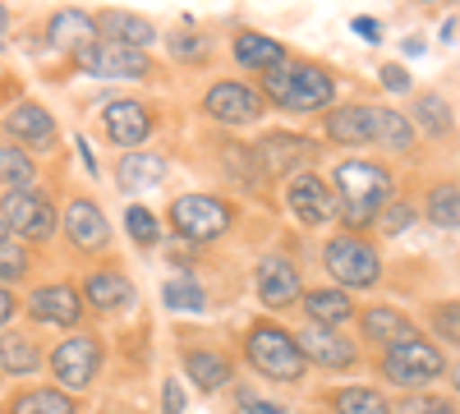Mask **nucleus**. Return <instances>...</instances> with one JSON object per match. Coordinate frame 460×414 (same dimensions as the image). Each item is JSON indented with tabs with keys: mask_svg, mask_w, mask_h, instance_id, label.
<instances>
[{
	"mask_svg": "<svg viewBox=\"0 0 460 414\" xmlns=\"http://www.w3.org/2000/svg\"><path fill=\"white\" fill-rule=\"evenodd\" d=\"M392 175L373 162H341L336 166V203L345 225H368L392 207Z\"/></svg>",
	"mask_w": 460,
	"mask_h": 414,
	"instance_id": "f257e3e1",
	"label": "nucleus"
},
{
	"mask_svg": "<svg viewBox=\"0 0 460 414\" xmlns=\"http://www.w3.org/2000/svg\"><path fill=\"white\" fill-rule=\"evenodd\" d=\"M244 355L249 364L262 373V378L272 383H299L304 368H309V359H304L295 331L277 327V322H253L249 327V341H244Z\"/></svg>",
	"mask_w": 460,
	"mask_h": 414,
	"instance_id": "f03ea898",
	"label": "nucleus"
},
{
	"mask_svg": "<svg viewBox=\"0 0 460 414\" xmlns=\"http://www.w3.org/2000/svg\"><path fill=\"white\" fill-rule=\"evenodd\" d=\"M262 92L286 110H327L336 97V84L323 65H281L262 79Z\"/></svg>",
	"mask_w": 460,
	"mask_h": 414,
	"instance_id": "7ed1b4c3",
	"label": "nucleus"
},
{
	"mask_svg": "<svg viewBox=\"0 0 460 414\" xmlns=\"http://www.w3.org/2000/svg\"><path fill=\"white\" fill-rule=\"evenodd\" d=\"M171 225L189 244H208V240H221L235 225V207L217 194H184L171 203Z\"/></svg>",
	"mask_w": 460,
	"mask_h": 414,
	"instance_id": "20e7f679",
	"label": "nucleus"
},
{
	"mask_svg": "<svg viewBox=\"0 0 460 414\" xmlns=\"http://www.w3.org/2000/svg\"><path fill=\"white\" fill-rule=\"evenodd\" d=\"M382 373H387V383H396V387H429L447 373V359L433 341L414 336V341H401L392 350H382Z\"/></svg>",
	"mask_w": 460,
	"mask_h": 414,
	"instance_id": "39448f33",
	"label": "nucleus"
},
{
	"mask_svg": "<svg viewBox=\"0 0 460 414\" xmlns=\"http://www.w3.org/2000/svg\"><path fill=\"white\" fill-rule=\"evenodd\" d=\"M323 262L327 272L345 286V290H364L382 277V262H377V249L364 240V235H332L327 249H323Z\"/></svg>",
	"mask_w": 460,
	"mask_h": 414,
	"instance_id": "423d86ee",
	"label": "nucleus"
},
{
	"mask_svg": "<svg viewBox=\"0 0 460 414\" xmlns=\"http://www.w3.org/2000/svg\"><path fill=\"white\" fill-rule=\"evenodd\" d=\"M51 373H56L60 392L93 387L97 373H102V341H97V336H88V331L65 336V341L56 346V355H51Z\"/></svg>",
	"mask_w": 460,
	"mask_h": 414,
	"instance_id": "0eeeda50",
	"label": "nucleus"
},
{
	"mask_svg": "<svg viewBox=\"0 0 460 414\" xmlns=\"http://www.w3.org/2000/svg\"><path fill=\"white\" fill-rule=\"evenodd\" d=\"M0 216H5V225L19 240H51L56 225H60L51 198L37 189V184H28V189H10L5 203H0Z\"/></svg>",
	"mask_w": 460,
	"mask_h": 414,
	"instance_id": "6e6552de",
	"label": "nucleus"
},
{
	"mask_svg": "<svg viewBox=\"0 0 460 414\" xmlns=\"http://www.w3.org/2000/svg\"><path fill=\"white\" fill-rule=\"evenodd\" d=\"M286 203L290 212L304 221V225H332L341 216V203H336V189L327 180H318L314 171H299L286 189Z\"/></svg>",
	"mask_w": 460,
	"mask_h": 414,
	"instance_id": "1a4fd4ad",
	"label": "nucleus"
},
{
	"mask_svg": "<svg viewBox=\"0 0 460 414\" xmlns=\"http://www.w3.org/2000/svg\"><path fill=\"white\" fill-rule=\"evenodd\" d=\"M74 60H79V69H88L93 79H147L152 74L147 51H129V47H115V42H93Z\"/></svg>",
	"mask_w": 460,
	"mask_h": 414,
	"instance_id": "9d476101",
	"label": "nucleus"
},
{
	"mask_svg": "<svg viewBox=\"0 0 460 414\" xmlns=\"http://www.w3.org/2000/svg\"><path fill=\"white\" fill-rule=\"evenodd\" d=\"M203 106H208V116L221 120V125H253V120H262V92L249 88V84H235V79L212 84Z\"/></svg>",
	"mask_w": 460,
	"mask_h": 414,
	"instance_id": "9b49d317",
	"label": "nucleus"
},
{
	"mask_svg": "<svg viewBox=\"0 0 460 414\" xmlns=\"http://www.w3.org/2000/svg\"><path fill=\"white\" fill-rule=\"evenodd\" d=\"M253 286H258V299H262L267 309H290V304H299V299H304V281L295 272V262L290 258H277V253L258 262Z\"/></svg>",
	"mask_w": 460,
	"mask_h": 414,
	"instance_id": "f8f14e48",
	"label": "nucleus"
},
{
	"mask_svg": "<svg viewBox=\"0 0 460 414\" xmlns=\"http://www.w3.org/2000/svg\"><path fill=\"white\" fill-rule=\"evenodd\" d=\"M314 153H318V147H314L309 138H304V134H286V129L267 134V138L253 147V157H258V166H262L267 175H290V171H299V166H309Z\"/></svg>",
	"mask_w": 460,
	"mask_h": 414,
	"instance_id": "ddd939ff",
	"label": "nucleus"
},
{
	"mask_svg": "<svg viewBox=\"0 0 460 414\" xmlns=\"http://www.w3.org/2000/svg\"><path fill=\"white\" fill-rule=\"evenodd\" d=\"M295 341H299L304 359H314L318 368H350V364L359 359L355 341H350V336H341L336 327H318V322H309L304 331H295Z\"/></svg>",
	"mask_w": 460,
	"mask_h": 414,
	"instance_id": "4468645a",
	"label": "nucleus"
},
{
	"mask_svg": "<svg viewBox=\"0 0 460 414\" xmlns=\"http://www.w3.org/2000/svg\"><path fill=\"white\" fill-rule=\"evenodd\" d=\"M102 125H106V134H111V143L115 147H125V153H134V147L152 134V110L143 106V101H129V97H120V101H106V110H102Z\"/></svg>",
	"mask_w": 460,
	"mask_h": 414,
	"instance_id": "2eb2a0df",
	"label": "nucleus"
},
{
	"mask_svg": "<svg viewBox=\"0 0 460 414\" xmlns=\"http://www.w3.org/2000/svg\"><path fill=\"white\" fill-rule=\"evenodd\" d=\"M28 313H32L37 322H47V327H74V322L84 318V299H79V290L65 286V281L37 286V290L28 295Z\"/></svg>",
	"mask_w": 460,
	"mask_h": 414,
	"instance_id": "dca6fc26",
	"label": "nucleus"
},
{
	"mask_svg": "<svg viewBox=\"0 0 460 414\" xmlns=\"http://www.w3.org/2000/svg\"><path fill=\"white\" fill-rule=\"evenodd\" d=\"M65 235L74 240V249H84V253H102L111 244V225H106V212L88 198H74L65 207Z\"/></svg>",
	"mask_w": 460,
	"mask_h": 414,
	"instance_id": "f3484780",
	"label": "nucleus"
},
{
	"mask_svg": "<svg viewBox=\"0 0 460 414\" xmlns=\"http://www.w3.org/2000/svg\"><path fill=\"white\" fill-rule=\"evenodd\" d=\"M327 134L332 143L341 147H364L377 138V106L368 101H355V106H336L332 116H327Z\"/></svg>",
	"mask_w": 460,
	"mask_h": 414,
	"instance_id": "a211bd4d",
	"label": "nucleus"
},
{
	"mask_svg": "<svg viewBox=\"0 0 460 414\" xmlns=\"http://www.w3.org/2000/svg\"><path fill=\"white\" fill-rule=\"evenodd\" d=\"M10 134L19 143H28L32 153H51V143H56V116L47 106H37V101H19L10 116H5Z\"/></svg>",
	"mask_w": 460,
	"mask_h": 414,
	"instance_id": "6ab92c4d",
	"label": "nucleus"
},
{
	"mask_svg": "<svg viewBox=\"0 0 460 414\" xmlns=\"http://www.w3.org/2000/svg\"><path fill=\"white\" fill-rule=\"evenodd\" d=\"M84 304H93V309H102V313H120V309L134 304V281L120 277V272H111V268L88 272V281H84Z\"/></svg>",
	"mask_w": 460,
	"mask_h": 414,
	"instance_id": "aec40b11",
	"label": "nucleus"
},
{
	"mask_svg": "<svg viewBox=\"0 0 460 414\" xmlns=\"http://www.w3.org/2000/svg\"><path fill=\"white\" fill-rule=\"evenodd\" d=\"M359 331H364V341H373V346H382V350H392V346H401V341H414V322L401 313V309H387V304H377V309H368L364 318H359Z\"/></svg>",
	"mask_w": 460,
	"mask_h": 414,
	"instance_id": "412c9836",
	"label": "nucleus"
},
{
	"mask_svg": "<svg viewBox=\"0 0 460 414\" xmlns=\"http://www.w3.org/2000/svg\"><path fill=\"white\" fill-rule=\"evenodd\" d=\"M47 37H51V47L79 56L84 47H93V42H97V19H93V14H84V10H56V14H51V23H47Z\"/></svg>",
	"mask_w": 460,
	"mask_h": 414,
	"instance_id": "4be33fe9",
	"label": "nucleus"
},
{
	"mask_svg": "<svg viewBox=\"0 0 460 414\" xmlns=\"http://www.w3.org/2000/svg\"><path fill=\"white\" fill-rule=\"evenodd\" d=\"M171 162L162 153H125L120 166H115V175H120V189L129 194H147V189H157V184L166 180Z\"/></svg>",
	"mask_w": 460,
	"mask_h": 414,
	"instance_id": "5701e85b",
	"label": "nucleus"
},
{
	"mask_svg": "<svg viewBox=\"0 0 460 414\" xmlns=\"http://www.w3.org/2000/svg\"><path fill=\"white\" fill-rule=\"evenodd\" d=\"M97 32H106V42L115 47H129V51H147L157 42V28H152L143 14H125V10H111L97 19Z\"/></svg>",
	"mask_w": 460,
	"mask_h": 414,
	"instance_id": "b1692460",
	"label": "nucleus"
},
{
	"mask_svg": "<svg viewBox=\"0 0 460 414\" xmlns=\"http://www.w3.org/2000/svg\"><path fill=\"white\" fill-rule=\"evenodd\" d=\"M184 373L194 378V387H199L203 396L230 387V378H235V368H230V359H226L221 350H189V355H184Z\"/></svg>",
	"mask_w": 460,
	"mask_h": 414,
	"instance_id": "393cba45",
	"label": "nucleus"
},
{
	"mask_svg": "<svg viewBox=\"0 0 460 414\" xmlns=\"http://www.w3.org/2000/svg\"><path fill=\"white\" fill-rule=\"evenodd\" d=\"M299 304H304V313H309V322H318V327H341V322L355 318L350 290H309Z\"/></svg>",
	"mask_w": 460,
	"mask_h": 414,
	"instance_id": "a878e982",
	"label": "nucleus"
},
{
	"mask_svg": "<svg viewBox=\"0 0 460 414\" xmlns=\"http://www.w3.org/2000/svg\"><path fill=\"white\" fill-rule=\"evenodd\" d=\"M230 56H235L244 69H267V74L286 65V47L272 42V37H262V32H240L235 47H230Z\"/></svg>",
	"mask_w": 460,
	"mask_h": 414,
	"instance_id": "bb28decb",
	"label": "nucleus"
},
{
	"mask_svg": "<svg viewBox=\"0 0 460 414\" xmlns=\"http://www.w3.org/2000/svg\"><path fill=\"white\" fill-rule=\"evenodd\" d=\"M0 368L14 373V378H32V373L42 368V350L32 346V336L5 331V336H0Z\"/></svg>",
	"mask_w": 460,
	"mask_h": 414,
	"instance_id": "cd10ccee",
	"label": "nucleus"
},
{
	"mask_svg": "<svg viewBox=\"0 0 460 414\" xmlns=\"http://www.w3.org/2000/svg\"><path fill=\"white\" fill-rule=\"evenodd\" d=\"M424 212H429V221L438 225V231H460V180L433 184V194H429Z\"/></svg>",
	"mask_w": 460,
	"mask_h": 414,
	"instance_id": "c85d7f7f",
	"label": "nucleus"
},
{
	"mask_svg": "<svg viewBox=\"0 0 460 414\" xmlns=\"http://www.w3.org/2000/svg\"><path fill=\"white\" fill-rule=\"evenodd\" d=\"M10 414H74V401L69 392H56V387H32L10 401Z\"/></svg>",
	"mask_w": 460,
	"mask_h": 414,
	"instance_id": "c756f323",
	"label": "nucleus"
},
{
	"mask_svg": "<svg viewBox=\"0 0 460 414\" xmlns=\"http://www.w3.org/2000/svg\"><path fill=\"white\" fill-rule=\"evenodd\" d=\"M332 410L336 414H396L387 405V396L373 392V387H336L332 392Z\"/></svg>",
	"mask_w": 460,
	"mask_h": 414,
	"instance_id": "7c9ffc66",
	"label": "nucleus"
},
{
	"mask_svg": "<svg viewBox=\"0 0 460 414\" xmlns=\"http://www.w3.org/2000/svg\"><path fill=\"white\" fill-rule=\"evenodd\" d=\"M373 143H382L387 153H410V147H414L410 116H401V110H392V106H377V138Z\"/></svg>",
	"mask_w": 460,
	"mask_h": 414,
	"instance_id": "2f4dec72",
	"label": "nucleus"
},
{
	"mask_svg": "<svg viewBox=\"0 0 460 414\" xmlns=\"http://www.w3.org/2000/svg\"><path fill=\"white\" fill-rule=\"evenodd\" d=\"M414 125L424 129L429 138H447L451 125H456V120H451V101L438 97V92H424V97L414 101Z\"/></svg>",
	"mask_w": 460,
	"mask_h": 414,
	"instance_id": "473e14b6",
	"label": "nucleus"
},
{
	"mask_svg": "<svg viewBox=\"0 0 460 414\" xmlns=\"http://www.w3.org/2000/svg\"><path fill=\"white\" fill-rule=\"evenodd\" d=\"M162 299H166V309L175 313H203L208 309V290L194 281V277H175L162 286Z\"/></svg>",
	"mask_w": 460,
	"mask_h": 414,
	"instance_id": "72a5a7b5",
	"label": "nucleus"
},
{
	"mask_svg": "<svg viewBox=\"0 0 460 414\" xmlns=\"http://www.w3.org/2000/svg\"><path fill=\"white\" fill-rule=\"evenodd\" d=\"M0 180H5L10 189H28L32 184V157L19 153V147H0Z\"/></svg>",
	"mask_w": 460,
	"mask_h": 414,
	"instance_id": "f704fd0d",
	"label": "nucleus"
},
{
	"mask_svg": "<svg viewBox=\"0 0 460 414\" xmlns=\"http://www.w3.org/2000/svg\"><path fill=\"white\" fill-rule=\"evenodd\" d=\"M28 268H32V262H28V249L23 244H14V240L0 244V286H5V281H23Z\"/></svg>",
	"mask_w": 460,
	"mask_h": 414,
	"instance_id": "c9c22d12",
	"label": "nucleus"
},
{
	"mask_svg": "<svg viewBox=\"0 0 460 414\" xmlns=\"http://www.w3.org/2000/svg\"><path fill=\"white\" fill-rule=\"evenodd\" d=\"M396 414H460L447 396H424V392H410L401 405H392Z\"/></svg>",
	"mask_w": 460,
	"mask_h": 414,
	"instance_id": "e433bc0d",
	"label": "nucleus"
},
{
	"mask_svg": "<svg viewBox=\"0 0 460 414\" xmlns=\"http://www.w3.org/2000/svg\"><path fill=\"white\" fill-rule=\"evenodd\" d=\"M125 231L138 244H157V216H152L147 207H125Z\"/></svg>",
	"mask_w": 460,
	"mask_h": 414,
	"instance_id": "4c0bfd02",
	"label": "nucleus"
},
{
	"mask_svg": "<svg viewBox=\"0 0 460 414\" xmlns=\"http://www.w3.org/2000/svg\"><path fill=\"white\" fill-rule=\"evenodd\" d=\"M433 327H438V336L460 346V299H447V304L433 309Z\"/></svg>",
	"mask_w": 460,
	"mask_h": 414,
	"instance_id": "58836bf2",
	"label": "nucleus"
},
{
	"mask_svg": "<svg viewBox=\"0 0 460 414\" xmlns=\"http://www.w3.org/2000/svg\"><path fill=\"white\" fill-rule=\"evenodd\" d=\"M235 414H290V410L277 405V401H262V396H253V392H240V396H235Z\"/></svg>",
	"mask_w": 460,
	"mask_h": 414,
	"instance_id": "ea45409f",
	"label": "nucleus"
},
{
	"mask_svg": "<svg viewBox=\"0 0 460 414\" xmlns=\"http://www.w3.org/2000/svg\"><path fill=\"white\" fill-rule=\"evenodd\" d=\"M410 221H414V207H405V203H392L387 212L377 216V225H382V231H387V235H401Z\"/></svg>",
	"mask_w": 460,
	"mask_h": 414,
	"instance_id": "a19ab883",
	"label": "nucleus"
},
{
	"mask_svg": "<svg viewBox=\"0 0 460 414\" xmlns=\"http://www.w3.org/2000/svg\"><path fill=\"white\" fill-rule=\"evenodd\" d=\"M171 51H175L180 60H203V56H208V42H199V37L180 32V37H171Z\"/></svg>",
	"mask_w": 460,
	"mask_h": 414,
	"instance_id": "79ce46f5",
	"label": "nucleus"
},
{
	"mask_svg": "<svg viewBox=\"0 0 460 414\" xmlns=\"http://www.w3.org/2000/svg\"><path fill=\"white\" fill-rule=\"evenodd\" d=\"M382 88H392V92H410V74L401 65H382Z\"/></svg>",
	"mask_w": 460,
	"mask_h": 414,
	"instance_id": "37998d69",
	"label": "nucleus"
},
{
	"mask_svg": "<svg viewBox=\"0 0 460 414\" xmlns=\"http://www.w3.org/2000/svg\"><path fill=\"white\" fill-rule=\"evenodd\" d=\"M180 410H184V392H180L175 378H166V387H162V414H180Z\"/></svg>",
	"mask_w": 460,
	"mask_h": 414,
	"instance_id": "c03bdc74",
	"label": "nucleus"
},
{
	"mask_svg": "<svg viewBox=\"0 0 460 414\" xmlns=\"http://www.w3.org/2000/svg\"><path fill=\"white\" fill-rule=\"evenodd\" d=\"M10 318H14V295H10L5 286H0V327H5Z\"/></svg>",
	"mask_w": 460,
	"mask_h": 414,
	"instance_id": "a18cd8bd",
	"label": "nucleus"
},
{
	"mask_svg": "<svg viewBox=\"0 0 460 414\" xmlns=\"http://www.w3.org/2000/svg\"><path fill=\"white\" fill-rule=\"evenodd\" d=\"M350 28H355L359 37H368V42H377V23H373V19H355Z\"/></svg>",
	"mask_w": 460,
	"mask_h": 414,
	"instance_id": "49530a36",
	"label": "nucleus"
},
{
	"mask_svg": "<svg viewBox=\"0 0 460 414\" xmlns=\"http://www.w3.org/2000/svg\"><path fill=\"white\" fill-rule=\"evenodd\" d=\"M10 240V225H5V216H0V244H5Z\"/></svg>",
	"mask_w": 460,
	"mask_h": 414,
	"instance_id": "de8ad7c7",
	"label": "nucleus"
},
{
	"mask_svg": "<svg viewBox=\"0 0 460 414\" xmlns=\"http://www.w3.org/2000/svg\"><path fill=\"white\" fill-rule=\"evenodd\" d=\"M451 387H456V392H460V364H456V368H451Z\"/></svg>",
	"mask_w": 460,
	"mask_h": 414,
	"instance_id": "09e8293b",
	"label": "nucleus"
},
{
	"mask_svg": "<svg viewBox=\"0 0 460 414\" xmlns=\"http://www.w3.org/2000/svg\"><path fill=\"white\" fill-rule=\"evenodd\" d=\"M5 23H10V14H5V10H0V37H5Z\"/></svg>",
	"mask_w": 460,
	"mask_h": 414,
	"instance_id": "8fccbe9b",
	"label": "nucleus"
},
{
	"mask_svg": "<svg viewBox=\"0 0 460 414\" xmlns=\"http://www.w3.org/2000/svg\"><path fill=\"white\" fill-rule=\"evenodd\" d=\"M0 414H10V410H0Z\"/></svg>",
	"mask_w": 460,
	"mask_h": 414,
	"instance_id": "3c124183",
	"label": "nucleus"
}]
</instances>
